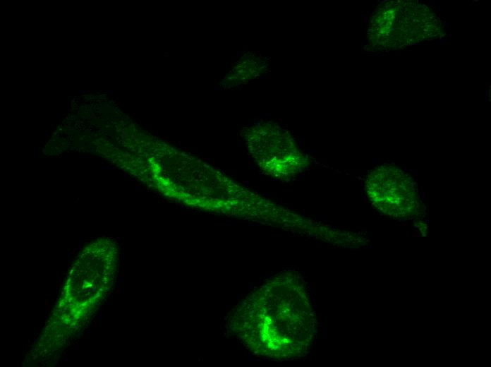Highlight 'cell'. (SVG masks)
<instances>
[{
	"label": "cell",
	"mask_w": 491,
	"mask_h": 367,
	"mask_svg": "<svg viewBox=\"0 0 491 367\" xmlns=\"http://www.w3.org/2000/svg\"><path fill=\"white\" fill-rule=\"evenodd\" d=\"M230 325L254 354L275 360L307 354L317 321L303 277L293 271L277 274L236 308Z\"/></svg>",
	"instance_id": "1"
},
{
	"label": "cell",
	"mask_w": 491,
	"mask_h": 367,
	"mask_svg": "<svg viewBox=\"0 0 491 367\" xmlns=\"http://www.w3.org/2000/svg\"><path fill=\"white\" fill-rule=\"evenodd\" d=\"M365 191L375 207L394 217L410 216L418 207L416 183L395 166H380L371 172Z\"/></svg>",
	"instance_id": "2"
},
{
	"label": "cell",
	"mask_w": 491,
	"mask_h": 367,
	"mask_svg": "<svg viewBox=\"0 0 491 367\" xmlns=\"http://www.w3.org/2000/svg\"><path fill=\"white\" fill-rule=\"evenodd\" d=\"M264 127L259 137V162L268 174L286 181L308 167V155L299 150L287 130L274 124Z\"/></svg>",
	"instance_id": "3"
}]
</instances>
